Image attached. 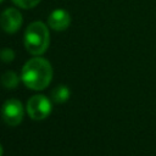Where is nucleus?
<instances>
[{
  "mask_svg": "<svg viewBox=\"0 0 156 156\" xmlns=\"http://www.w3.org/2000/svg\"><path fill=\"white\" fill-rule=\"evenodd\" d=\"M52 78L51 63L43 57H33L28 60L21 73V79L24 85L33 90L45 89Z\"/></svg>",
  "mask_w": 156,
  "mask_h": 156,
  "instance_id": "f257e3e1",
  "label": "nucleus"
},
{
  "mask_svg": "<svg viewBox=\"0 0 156 156\" xmlns=\"http://www.w3.org/2000/svg\"><path fill=\"white\" fill-rule=\"evenodd\" d=\"M50 44V34L46 24L40 21L30 23L24 32V46L32 55L39 56L46 51Z\"/></svg>",
  "mask_w": 156,
  "mask_h": 156,
  "instance_id": "f03ea898",
  "label": "nucleus"
},
{
  "mask_svg": "<svg viewBox=\"0 0 156 156\" xmlns=\"http://www.w3.org/2000/svg\"><path fill=\"white\" fill-rule=\"evenodd\" d=\"M27 112L32 119H44L51 113V102L45 95H34L27 102Z\"/></svg>",
  "mask_w": 156,
  "mask_h": 156,
  "instance_id": "7ed1b4c3",
  "label": "nucleus"
},
{
  "mask_svg": "<svg viewBox=\"0 0 156 156\" xmlns=\"http://www.w3.org/2000/svg\"><path fill=\"white\" fill-rule=\"evenodd\" d=\"M23 105L17 99H9L4 102L1 107V116L6 124L15 127L20 124L23 119Z\"/></svg>",
  "mask_w": 156,
  "mask_h": 156,
  "instance_id": "20e7f679",
  "label": "nucleus"
},
{
  "mask_svg": "<svg viewBox=\"0 0 156 156\" xmlns=\"http://www.w3.org/2000/svg\"><path fill=\"white\" fill-rule=\"evenodd\" d=\"M22 22H23V18L21 12L13 7L6 9L0 16V26L9 34L16 33L21 28Z\"/></svg>",
  "mask_w": 156,
  "mask_h": 156,
  "instance_id": "39448f33",
  "label": "nucleus"
},
{
  "mask_svg": "<svg viewBox=\"0 0 156 156\" xmlns=\"http://www.w3.org/2000/svg\"><path fill=\"white\" fill-rule=\"evenodd\" d=\"M48 24L54 30H65L71 24V16L63 9L54 10L48 17Z\"/></svg>",
  "mask_w": 156,
  "mask_h": 156,
  "instance_id": "423d86ee",
  "label": "nucleus"
},
{
  "mask_svg": "<svg viewBox=\"0 0 156 156\" xmlns=\"http://www.w3.org/2000/svg\"><path fill=\"white\" fill-rule=\"evenodd\" d=\"M71 96V91L67 85H57L52 91H51V99L56 104H62L67 101Z\"/></svg>",
  "mask_w": 156,
  "mask_h": 156,
  "instance_id": "0eeeda50",
  "label": "nucleus"
},
{
  "mask_svg": "<svg viewBox=\"0 0 156 156\" xmlns=\"http://www.w3.org/2000/svg\"><path fill=\"white\" fill-rule=\"evenodd\" d=\"M1 84L6 89H15L20 83V77L13 71H6L1 76Z\"/></svg>",
  "mask_w": 156,
  "mask_h": 156,
  "instance_id": "6e6552de",
  "label": "nucleus"
},
{
  "mask_svg": "<svg viewBox=\"0 0 156 156\" xmlns=\"http://www.w3.org/2000/svg\"><path fill=\"white\" fill-rule=\"evenodd\" d=\"M12 2L15 5H17L18 7H21V9L28 10V9L35 7L40 2V0H12Z\"/></svg>",
  "mask_w": 156,
  "mask_h": 156,
  "instance_id": "1a4fd4ad",
  "label": "nucleus"
},
{
  "mask_svg": "<svg viewBox=\"0 0 156 156\" xmlns=\"http://www.w3.org/2000/svg\"><path fill=\"white\" fill-rule=\"evenodd\" d=\"M0 57H1V60H2L4 62H6V63L12 62L13 58H15V51H13L12 49L5 48V49L1 50V52H0Z\"/></svg>",
  "mask_w": 156,
  "mask_h": 156,
  "instance_id": "9d476101",
  "label": "nucleus"
},
{
  "mask_svg": "<svg viewBox=\"0 0 156 156\" xmlns=\"http://www.w3.org/2000/svg\"><path fill=\"white\" fill-rule=\"evenodd\" d=\"M2 152H4V150H2V146L0 144V156H2Z\"/></svg>",
  "mask_w": 156,
  "mask_h": 156,
  "instance_id": "9b49d317",
  "label": "nucleus"
},
{
  "mask_svg": "<svg viewBox=\"0 0 156 156\" xmlns=\"http://www.w3.org/2000/svg\"><path fill=\"white\" fill-rule=\"evenodd\" d=\"M1 1H2V0H0V2H1Z\"/></svg>",
  "mask_w": 156,
  "mask_h": 156,
  "instance_id": "f8f14e48",
  "label": "nucleus"
}]
</instances>
